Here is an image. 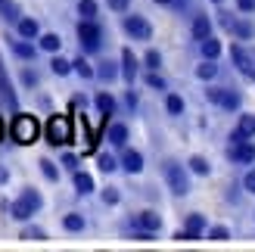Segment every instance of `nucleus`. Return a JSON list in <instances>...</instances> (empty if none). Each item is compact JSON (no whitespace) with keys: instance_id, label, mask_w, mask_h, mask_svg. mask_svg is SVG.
Segmentation results:
<instances>
[{"instance_id":"obj_1","label":"nucleus","mask_w":255,"mask_h":252,"mask_svg":"<svg viewBox=\"0 0 255 252\" xmlns=\"http://www.w3.org/2000/svg\"><path fill=\"white\" fill-rule=\"evenodd\" d=\"M162 174H165V184H168V190L174 196H187L190 193V174L177 159H165L162 162Z\"/></svg>"},{"instance_id":"obj_2","label":"nucleus","mask_w":255,"mask_h":252,"mask_svg":"<svg viewBox=\"0 0 255 252\" xmlns=\"http://www.w3.org/2000/svg\"><path fill=\"white\" fill-rule=\"evenodd\" d=\"M12 140H16L19 146H28L37 140V134H41V125H37L34 116H28V112H19L16 119H12Z\"/></svg>"},{"instance_id":"obj_3","label":"nucleus","mask_w":255,"mask_h":252,"mask_svg":"<svg viewBox=\"0 0 255 252\" xmlns=\"http://www.w3.org/2000/svg\"><path fill=\"white\" fill-rule=\"evenodd\" d=\"M78 41H81L84 53H100V47H103V28L97 25V19L78 22Z\"/></svg>"},{"instance_id":"obj_4","label":"nucleus","mask_w":255,"mask_h":252,"mask_svg":"<svg viewBox=\"0 0 255 252\" xmlns=\"http://www.w3.org/2000/svg\"><path fill=\"white\" fill-rule=\"evenodd\" d=\"M47 143L50 146L72 143V119L69 116H50V122H47Z\"/></svg>"},{"instance_id":"obj_5","label":"nucleus","mask_w":255,"mask_h":252,"mask_svg":"<svg viewBox=\"0 0 255 252\" xmlns=\"http://www.w3.org/2000/svg\"><path fill=\"white\" fill-rule=\"evenodd\" d=\"M125 31H128V37H134V41H149L152 37V25L143 19V16H125Z\"/></svg>"},{"instance_id":"obj_6","label":"nucleus","mask_w":255,"mask_h":252,"mask_svg":"<svg viewBox=\"0 0 255 252\" xmlns=\"http://www.w3.org/2000/svg\"><path fill=\"white\" fill-rule=\"evenodd\" d=\"M227 159H231L234 165H252V162H255V146H252V140L231 143V146H227Z\"/></svg>"},{"instance_id":"obj_7","label":"nucleus","mask_w":255,"mask_h":252,"mask_svg":"<svg viewBox=\"0 0 255 252\" xmlns=\"http://www.w3.org/2000/svg\"><path fill=\"white\" fill-rule=\"evenodd\" d=\"M255 137V116L252 112H246V116H240L237 128L231 131V143H240V140H252Z\"/></svg>"},{"instance_id":"obj_8","label":"nucleus","mask_w":255,"mask_h":252,"mask_svg":"<svg viewBox=\"0 0 255 252\" xmlns=\"http://www.w3.org/2000/svg\"><path fill=\"white\" fill-rule=\"evenodd\" d=\"M0 100H3L9 109H19V97H16V91H12V81H9V75H6L3 56H0Z\"/></svg>"},{"instance_id":"obj_9","label":"nucleus","mask_w":255,"mask_h":252,"mask_svg":"<svg viewBox=\"0 0 255 252\" xmlns=\"http://www.w3.org/2000/svg\"><path fill=\"white\" fill-rule=\"evenodd\" d=\"M231 59H234V66H237V72H243V75H249L252 69H255V59H252V50H246V47H240V41L231 47Z\"/></svg>"},{"instance_id":"obj_10","label":"nucleus","mask_w":255,"mask_h":252,"mask_svg":"<svg viewBox=\"0 0 255 252\" xmlns=\"http://www.w3.org/2000/svg\"><path fill=\"white\" fill-rule=\"evenodd\" d=\"M137 66H140V62H137V56H134V50H122V78L128 81V84H134L137 81Z\"/></svg>"},{"instance_id":"obj_11","label":"nucleus","mask_w":255,"mask_h":252,"mask_svg":"<svg viewBox=\"0 0 255 252\" xmlns=\"http://www.w3.org/2000/svg\"><path fill=\"white\" fill-rule=\"evenodd\" d=\"M122 168L128 174H140L143 171V153H140V149H125L122 153Z\"/></svg>"},{"instance_id":"obj_12","label":"nucleus","mask_w":255,"mask_h":252,"mask_svg":"<svg viewBox=\"0 0 255 252\" xmlns=\"http://www.w3.org/2000/svg\"><path fill=\"white\" fill-rule=\"evenodd\" d=\"M212 34V19L209 16H193V25H190V37H193V41L199 44V41H206V37Z\"/></svg>"},{"instance_id":"obj_13","label":"nucleus","mask_w":255,"mask_h":252,"mask_svg":"<svg viewBox=\"0 0 255 252\" xmlns=\"http://www.w3.org/2000/svg\"><path fill=\"white\" fill-rule=\"evenodd\" d=\"M134 228H143V231H162V215H156V212H140V215H134Z\"/></svg>"},{"instance_id":"obj_14","label":"nucleus","mask_w":255,"mask_h":252,"mask_svg":"<svg viewBox=\"0 0 255 252\" xmlns=\"http://www.w3.org/2000/svg\"><path fill=\"white\" fill-rule=\"evenodd\" d=\"M72 184H75V193H78V196H91V193L97 190V184H94V178H91L87 171H75Z\"/></svg>"},{"instance_id":"obj_15","label":"nucleus","mask_w":255,"mask_h":252,"mask_svg":"<svg viewBox=\"0 0 255 252\" xmlns=\"http://www.w3.org/2000/svg\"><path fill=\"white\" fill-rule=\"evenodd\" d=\"M16 31H19V37L37 41V37H41V25H37V19H19L16 22Z\"/></svg>"},{"instance_id":"obj_16","label":"nucleus","mask_w":255,"mask_h":252,"mask_svg":"<svg viewBox=\"0 0 255 252\" xmlns=\"http://www.w3.org/2000/svg\"><path fill=\"white\" fill-rule=\"evenodd\" d=\"M199 53H202V59H218L221 56V41L215 34H209L206 41H199Z\"/></svg>"},{"instance_id":"obj_17","label":"nucleus","mask_w":255,"mask_h":252,"mask_svg":"<svg viewBox=\"0 0 255 252\" xmlns=\"http://www.w3.org/2000/svg\"><path fill=\"white\" fill-rule=\"evenodd\" d=\"M0 19L9 22V25H16L22 19V12H19V3L16 0H0Z\"/></svg>"},{"instance_id":"obj_18","label":"nucleus","mask_w":255,"mask_h":252,"mask_svg":"<svg viewBox=\"0 0 255 252\" xmlns=\"http://www.w3.org/2000/svg\"><path fill=\"white\" fill-rule=\"evenodd\" d=\"M106 137H109V143H112V146H125V143H128V125L112 122V125H109V131H106Z\"/></svg>"},{"instance_id":"obj_19","label":"nucleus","mask_w":255,"mask_h":252,"mask_svg":"<svg viewBox=\"0 0 255 252\" xmlns=\"http://www.w3.org/2000/svg\"><path fill=\"white\" fill-rule=\"evenodd\" d=\"M119 75H122V69H119L112 59H103V62H100V69H97V78H100V81H106V84H112V81L119 78Z\"/></svg>"},{"instance_id":"obj_20","label":"nucleus","mask_w":255,"mask_h":252,"mask_svg":"<svg viewBox=\"0 0 255 252\" xmlns=\"http://www.w3.org/2000/svg\"><path fill=\"white\" fill-rule=\"evenodd\" d=\"M9 47H12V53H16L19 59H34L37 56V47L28 44V37H22V41H9Z\"/></svg>"},{"instance_id":"obj_21","label":"nucleus","mask_w":255,"mask_h":252,"mask_svg":"<svg viewBox=\"0 0 255 252\" xmlns=\"http://www.w3.org/2000/svg\"><path fill=\"white\" fill-rule=\"evenodd\" d=\"M240 106H243V97H240V91H234V87H224L221 109H227V112H240Z\"/></svg>"},{"instance_id":"obj_22","label":"nucleus","mask_w":255,"mask_h":252,"mask_svg":"<svg viewBox=\"0 0 255 252\" xmlns=\"http://www.w3.org/2000/svg\"><path fill=\"white\" fill-rule=\"evenodd\" d=\"M196 78H199V81L218 78V59H202L199 66H196Z\"/></svg>"},{"instance_id":"obj_23","label":"nucleus","mask_w":255,"mask_h":252,"mask_svg":"<svg viewBox=\"0 0 255 252\" xmlns=\"http://www.w3.org/2000/svg\"><path fill=\"white\" fill-rule=\"evenodd\" d=\"M37 47H41V50H47V53H59V47H62V37H59L56 31H47V34H41V37H37Z\"/></svg>"},{"instance_id":"obj_24","label":"nucleus","mask_w":255,"mask_h":252,"mask_svg":"<svg viewBox=\"0 0 255 252\" xmlns=\"http://www.w3.org/2000/svg\"><path fill=\"white\" fill-rule=\"evenodd\" d=\"M62 228H66L69 234H81V231L87 228V221H84L81 212H69V215L62 218Z\"/></svg>"},{"instance_id":"obj_25","label":"nucleus","mask_w":255,"mask_h":252,"mask_svg":"<svg viewBox=\"0 0 255 252\" xmlns=\"http://www.w3.org/2000/svg\"><path fill=\"white\" fill-rule=\"evenodd\" d=\"M31 215H34V209H31L28 203H25V199H22V196H19V199H16V203H12V206H9V218H16V221H28Z\"/></svg>"},{"instance_id":"obj_26","label":"nucleus","mask_w":255,"mask_h":252,"mask_svg":"<svg viewBox=\"0 0 255 252\" xmlns=\"http://www.w3.org/2000/svg\"><path fill=\"white\" fill-rule=\"evenodd\" d=\"M187 165H190V171H193V174H199V178H209V174H212V165H209L206 156H190Z\"/></svg>"},{"instance_id":"obj_27","label":"nucleus","mask_w":255,"mask_h":252,"mask_svg":"<svg viewBox=\"0 0 255 252\" xmlns=\"http://www.w3.org/2000/svg\"><path fill=\"white\" fill-rule=\"evenodd\" d=\"M97 109H100V112H103V116L109 119L112 112H116V97L106 94V91H103V94H97Z\"/></svg>"},{"instance_id":"obj_28","label":"nucleus","mask_w":255,"mask_h":252,"mask_svg":"<svg viewBox=\"0 0 255 252\" xmlns=\"http://www.w3.org/2000/svg\"><path fill=\"white\" fill-rule=\"evenodd\" d=\"M50 72L59 75V78H66L69 72H75V66H72L69 59H62V56H53V59H50Z\"/></svg>"},{"instance_id":"obj_29","label":"nucleus","mask_w":255,"mask_h":252,"mask_svg":"<svg viewBox=\"0 0 255 252\" xmlns=\"http://www.w3.org/2000/svg\"><path fill=\"white\" fill-rule=\"evenodd\" d=\"M97 165H100V171H106V174H112L116 168H122V162L112 156V153H100L97 156Z\"/></svg>"},{"instance_id":"obj_30","label":"nucleus","mask_w":255,"mask_h":252,"mask_svg":"<svg viewBox=\"0 0 255 252\" xmlns=\"http://www.w3.org/2000/svg\"><path fill=\"white\" fill-rule=\"evenodd\" d=\"M234 34L240 37V41H252V37H255V25L246 22V19H240V22H234Z\"/></svg>"},{"instance_id":"obj_31","label":"nucleus","mask_w":255,"mask_h":252,"mask_svg":"<svg viewBox=\"0 0 255 252\" xmlns=\"http://www.w3.org/2000/svg\"><path fill=\"white\" fill-rule=\"evenodd\" d=\"M72 66H75V72H78V75H81L84 81H91V78H97V69H94V66H91V62H87L84 56H78V59L72 62Z\"/></svg>"},{"instance_id":"obj_32","label":"nucleus","mask_w":255,"mask_h":252,"mask_svg":"<svg viewBox=\"0 0 255 252\" xmlns=\"http://www.w3.org/2000/svg\"><path fill=\"white\" fill-rule=\"evenodd\" d=\"M19 240H28V243H44V240H50V237H47V231H44V228H25V231L19 234Z\"/></svg>"},{"instance_id":"obj_33","label":"nucleus","mask_w":255,"mask_h":252,"mask_svg":"<svg viewBox=\"0 0 255 252\" xmlns=\"http://www.w3.org/2000/svg\"><path fill=\"white\" fill-rule=\"evenodd\" d=\"M22 199H25V203H28L34 212H41V209H44V196L37 193V190H31V187H25V190H22Z\"/></svg>"},{"instance_id":"obj_34","label":"nucleus","mask_w":255,"mask_h":252,"mask_svg":"<svg viewBox=\"0 0 255 252\" xmlns=\"http://www.w3.org/2000/svg\"><path fill=\"white\" fill-rule=\"evenodd\" d=\"M165 109H168V116H184V100L177 94H168L165 97Z\"/></svg>"},{"instance_id":"obj_35","label":"nucleus","mask_w":255,"mask_h":252,"mask_svg":"<svg viewBox=\"0 0 255 252\" xmlns=\"http://www.w3.org/2000/svg\"><path fill=\"white\" fill-rule=\"evenodd\" d=\"M37 165H41V174L47 181H59V168H56V162H50V159H37Z\"/></svg>"},{"instance_id":"obj_36","label":"nucleus","mask_w":255,"mask_h":252,"mask_svg":"<svg viewBox=\"0 0 255 252\" xmlns=\"http://www.w3.org/2000/svg\"><path fill=\"white\" fill-rule=\"evenodd\" d=\"M97 0H78V16L81 19H97Z\"/></svg>"},{"instance_id":"obj_37","label":"nucleus","mask_w":255,"mask_h":252,"mask_svg":"<svg viewBox=\"0 0 255 252\" xmlns=\"http://www.w3.org/2000/svg\"><path fill=\"white\" fill-rule=\"evenodd\" d=\"M184 228H187V231H196V234H202V231H206V218H202L199 212H193V215H187Z\"/></svg>"},{"instance_id":"obj_38","label":"nucleus","mask_w":255,"mask_h":252,"mask_svg":"<svg viewBox=\"0 0 255 252\" xmlns=\"http://www.w3.org/2000/svg\"><path fill=\"white\" fill-rule=\"evenodd\" d=\"M143 66H146L149 72H159V69H162V53H159V50H146Z\"/></svg>"},{"instance_id":"obj_39","label":"nucleus","mask_w":255,"mask_h":252,"mask_svg":"<svg viewBox=\"0 0 255 252\" xmlns=\"http://www.w3.org/2000/svg\"><path fill=\"white\" fill-rule=\"evenodd\" d=\"M209 240H215V243H227V240H231V231H227L224 224H215V228H209Z\"/></svg>"},{"instance_id":"obj_40","label":"nucleus","mask_w":255,"mask_h":252,"mask_svg":"<svg viewBox=\"0 0 255 252\" xmlns=\"http://www.w3.org/2000/svg\"><path fill=\"white\" fill-rule=\"evenodd\" d=\"M174 240H177V243H196V240H202V234L184 228V231H177V234H174Z\"/></svg>"},{"instance_id":"obj_41","label":"nucleus","mask_w":255,"mask_h":252,"mask_svg":"<svg viewBox=\"0 0 255 252\" xmlns=\"http://www.w3.org/2000/svg\"><path fill=\"white\" fill-rule=\"evenodd\" d=\"M146 84L152 87V91H165V87H168V84H165V78H162L159 72H149V75H146Z\"/></svg>"},{"instance_id":"obj_42","label":"nucleus","mask_w":255,"mask_h":252,"mask_svg":"<svg viewBox=\"0 0 255 252\" xmlns=\"http://www.w3.org/2000/svg\"><path fill=\"white\" fill-rule=\"evenodd\" d=\"M131 240H140V243H152V240H156V231H143V228H134Z\"/></svg>"},{"instance_id":"obj_43","label":"nucleus","mask_w":255,"mask_h":252,"mask_svg":"<svg viewBox=\"0 0 255 252\" xmlns=\"http://www.w3.org/2000/svg\"><path fill=\"white\" fill-rule=\"evenodd\" d=\"M221 97H224V87H206V100L215 106H221Z\"/></svg>"},{"instance_id":"obj_44","label":"nucleus","mask_w":255,"mask_h":252,"mask_svg":"<svg viewBox=\"0 0 255 252\" xmlns=\"http://www.w3.org/2000/svg\"><path fill=\"white\" fill-rule=\"evenodd\" d=\"M119 199H122V193L116 190V187H106V190H103V203H106V206H116Z\"/></svg>"},{"instance_id":"obj_45","label":"nucleus","mask_w":255,"mask_h":252,"mask_svg":"<svg viewBox=\"0 0 255 252\" xmlns=\"http://www.w3.org/2000/svg\"><path fill=\"white\" fill-rule=\"evenodd\" d=\"M218 22L224 25L227 31H234V22H237V19H234V12H227V9H221V12H218Z\"/></svg>"},{"instance_id":"obj_46","label":"nucleus","mask_w":255,"mask_h":252,"mask_svg":"<svg viewBox=\"0 0 255 252\" xmlns=\"http://www.w3.org/2000/svg\"><path fill=\"white\" fill-rule=\"evenodd\" d=\"M243 190L255 196V168H249V171H246V178H243Z\"/></svg>"},{"instance_id":"obj_47","label":"nucleus","mask_w":255,"mask_h":252,"mask_svg":"<svg viewBox=\"0 0 255 252\" xmlns=\"http://www.w3.org/2000/svg\"><path fill=\"white\" fill-rule=\"evenodd\" d=\"M22 84H25V87H37V72L25 69V72H22Z\"/></svg>"},{"instance_id":"obj_48","label":"nucleus","mask_w":255,"mask_h":252,"mask_svg":"<svg viewBox=\"0 0 255 252\" xmlns=\"http://www.w3.org/2000/svg\"><path fill=\"white\" fill-rule=\"evenodd\" d=\"M62 165H66L69 171H78V156H72V153H62Z\"/></svg>"},{"instance_id":"obj_49","label":"nucleus","mask_w":255,"mask_h":252,"mask_svg":"<svg viewBox=\"0 0 255 252\" xmlns=\"http://www.w3.org/2000/svg\"><path fill=\"white\" fill-rule=\"evenodd\" d=\"M237 9L249 16V12H255V0H237Z\"/></svg>"},{"instance_id":"obj_50","label":"nucleus","mask_w":255,"mask_h":252,"mask_svg":"<svg viewBox=\"0 0 255 252\" xmlns=\"http://www.w3.org/2000/svg\"><path fill=\"white\" fill-rule=\"evenodd\" d=\"M109 9H116V12H125L128 9V0H106Z\"/></svg>"},{"instance_id":"obj_51","label":"nucleus","mask_w":255,"mask_h":252,"mask_svg":"<svg viewBox=\"0 0 255 252\" xmlns=\"http://www.w3.org/2000/svg\"><path fill=\"white\" fill-rule=\"evenodd\" d=\"M6 181H9V168H6V165H0V187H3Z\"/></svg>"},{"instance_id":"obj_52","label":"nucleus","mask_w":255,"mask_h":252,"mask_svg":"<svg viewBox=\"0 0 255 252\" xmlns=\"http://www.w3.org/2000/svg\"><path fill=\"white\" fill-rule=\"evenodd\" d=\"M128 106L137 109V94H134V91H128Z\"/></svg>"},{"instance_id":"obj_53","label":"nucleus","mask_w":255,"mask_h":252,"mask_svg":"<svg viewBox=\"0 0 255 252\" xmlns=\"http://www.w3.org/2000/svg\"><path fill=\"white\" fill-rule=\"evenodd\" d=\"M152 3H159V6H168V3H174V0H152Z\"/></svg>"},{"instance_id":"obj_54","label":"nucleus","mask_w":255,"mask_h":252,"mask_svg":"<svg viewBox=\"0 0 255 252\" xmlns=\"http://www.w3.org/2000/svg\"><path fill=\"white\" fill-rule=\"evenodd\" d=\"M246 78H249V81H255V69H252V72H249V75H246Z\"/></svg>"},{"instance_id":"obj_55","label":"nucleus","mask_w":255,"mask_h":252,"mask_svg":"<svg viewBox=\"0 0 255 252\" xmlns=\"http://www.w3.org/2000/svg\"><path fill=\"white\" fill-rule=\"evenodd\" d=\"M0 140H3V122H0Z\"/></svg>"},{"instance_id":"obj_56","label":"nucleus","mask_w":255,"mask_h":252,"mask_svg":"<svg viewBox=\"0 0 255 252\" xmlns=\"http://www.w3.org/2000/svg\"><path fill=\"white\" fill-rule=\"evenodd\" d=\"M212 3H224V0H212Z\"/></svg>"},{"instance_id":"obj_57","label":"nucleus","mask_w":255,"mask_h":252,"mask_svg":"<svg viewBox=\"0 0 255 252\" xmlns=\"http://www.w3.org/2000/svg\"><path fill=\"white\" fill-rule=\"evenodd\" d=\"M252 59H255V47H252Z\"/></svg>"}]
</instances>
